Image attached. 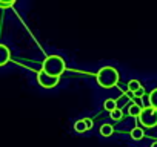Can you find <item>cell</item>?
Returning <instances> with one entry per match:
<instances>
[{"instance_id":"cell-1","label":"cell","mask_w":157,"mask_h":147,"mask_svg":"<svg viewBox=\"0 0 157 147\" xmlns=\"http://www.w3.org/2000/svg\"><path fill=\"white\" fill-rule=\"evenodd\" d=\"M96 80H97L99 86L103 89L116 88L119 84V70L113 66H103L96 74Z\"/></svg>"},{"instance_id":"cell-2","label":"cell","mask_w":157,"mask_h":147,"mask_svg":"<svg viewBox=\"0 0 157 147\" xmlns=\"http://www.w3.org/2000/svg\"><path fill=\"white\" fill-rule=\"evenodd\" d=\"M42 69L51 75H57L60 77L62 74L65 72V60L63 57L60 55H49L43 60V64H42Z\"/></svg>"},{"instance_id":"cell-3","label":"cell","mask_w":157,"mask_h":147,"mask_svg":"<svg viewBox=\"0 0 157 147\" xmlns=\"http://www.w3.org/2000/svg\"><path fill=\"white\" fill-rule=\"evenodd\" d=\"M137 118H139V123L143 127L152 129V127L157 126V109L152 107V106H145Z\"/></svg>"},{"instance_id":"cell-4","label":"cell","mask_w":157,"mask_h":147,"mask_svg":"<svg viewBox=\"0 0 157 147\" xmlns=\"http://www.w3.org/2000/svg\"><path fill=\"white\" fill-rule=\"evenodd\" d=\"M60 81V77L57 75H51V74L45 72L43 69L37 72V83L43 88V89H52L59 84Z\"/></svg>"},{"instance_id":"cell-5","label":"cell","mask_w":157,"mask_h":147,"mask_svg":"<svg viewBox=\"0 0 157 147\" xmlns=\"http://www.w3.org/2000/svg\"><path fill=\"white\" fill-rule=\"evenodd\" d=\"M93 129V120L90 118H82L74 123V130L77 133H85L86 130H91Z\"/></svg>"},{"instance_id":"cell-6","label":"cell","mask_w":157,"mask_h":147,"mask_svg":"<svg viewBox=\"0 0 157 147\" xmlns=\"http://www.w3.org/2000/svg\"><path fill=\"white\" fill-rule=\"evenodd\" d=\"M113 133H114V127H113V124L105 123V124L100 126V135H102L103 138H108V136H111Z\"/></svg>"},{"instance_id":"cell-7","label":"cell","mask_w":157,"mask_h":147,"mask_svg":"<svg viewBox=\"0 0 157 147\" xmlns=\"http://www.w3.org/2000/svg\"><path fill=\"white\" fill-rule=\"evenodd\" d=\"M0 52H2V60H0V64H2V66H5V64L10 61V58H11L10 49H8L5 45H2V46H0Z\"/></svg>"},{"instance_id":"cell-8","label":"cell","mask_w":157,"mask_h":147,"mask_svg":"<svg viewBox=\"0 0 157 147\" xmlns=\"http://www.w3.org/2000/svg\"><path fill=\"white\" fill-rule=\"evenodd\" d=\"M142 106H139L137 103H132V104H129V107H128V115L129 117H139L140 115V112H142Z\"/></svg>"},{"instance_id":"cell-9","label":"cell","mask_w":157,"mask_h":147,"mask_svg":"<svg viewBox=\"0 0 157 147\" xmlns=\"http://www.w3.org/2000/svg\"><path fill=\"white\" fill-rule=\"evenodd\" d=\"M129 135H131V138H132L134 141H140V139L145 136V132H143L142 127H134V129L129 132Z\"/></svg>"},{"instance_id":"cell-10","label":"cell","mask_w":157,"mask_h":147,"mask_svg":"<svg viewBox=\"0 0 157 147\" xmlns=\"http://www.w3.org/2000/svg\"><path fill=\"white\" fill-rule=\"evenodd\" d=\"M126 86H128V92H131V94H134L136 91H139L142 88V84H140L139 80H129Z\"/></svg>"},{"instance_id":"cell-11","label":"cell","mask_w":157,"mask_h":147,"mask_svg":"<svg viewBox=\"0 0 157 147\" xmlns=\"http://www.w3.org/2000/svg\"><path fill=\"white\" fill-rule=\"evenodd\" d=\"M103 107H105V110H108V112H113V110H116V109H117V100L108 98V100L103 103Z\"/></svg>"},{"instance_id":"cell-12","label":"cell","mask_w":157,"mask_h":147,"mask_svg":"<svg viewBox=\"0 0 157 147\" xmlns=\"http://www.w3.org/2000/svg\"><path fill=\"white\" fill-rule=\"evenodd\" d=\"M148 101H149V106H152V107L157 109V88L152 89V91L149 92V95H148Z\"/></svg>"},{"instance_id":"cell-13","label":"cell","mask_w":157,"mask_h":147,"mask_svg":"<svg viewBox=\"0 0 157 147\" xmlns=\"http://www.w3.org/2000/svg\"><path fill=\"white\" fill-rule=\"evenodd\" d=\"M109 117H111V120H114V121H119V120H122V117H123V112H122L120 109H116V110L109 112Z\"/></svg>"},{"instance_id":"cell-14","label":"cell","mask_w":157,"mask_h":147,"mask_svg":"<svg viewBox=\"0 0 157 147\" xmlns=\"http://www.w3.org/2000/svg\"><path fill=\"white\" fill-rule=\"evenodd\" d=\"M143 95H145V89H143V88H140L139 91H136V92L132 94V97H134V98H142Z\"/></svg>"},{"instance_id":"cell-15","label":"cell","mask_w":157,"mask_h":147,"mask_svg":"<svg viewBox=\"0 0 157 147\" xmlns=\"http://www.w3.org/2000/svg\"><path fill=\"white\" fill-rule=\"evenodd\" d=\"M2 2H3V3L6 5V3H14V2H16V0H2Z\"/></svg>"},{"instance_id":"cell-16","label":"cell","mask_w":157,"mask_h":147,"mask_svg":"<svg viewBox=\"0 0 157 147\" xmlns=\"http://www.w3.org/2000/svg\"><path fill=\"white\" fill-rule=\"evenodd\" d=\"M151 147H157V141H154V142L151 144Z\"/></svg>"}]
</instances>
